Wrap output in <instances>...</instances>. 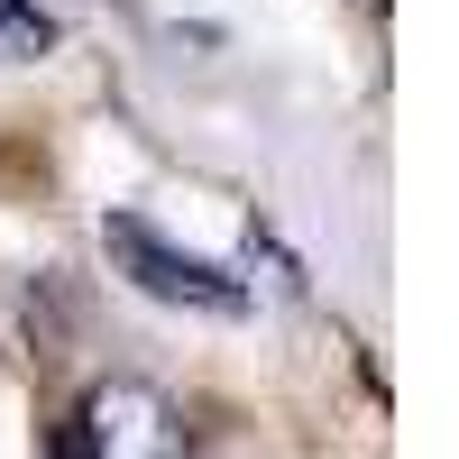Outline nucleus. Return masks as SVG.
I'll list each match as a JSON object with an SVG mask.
<instances>
[{
	"label": "nucleus",
	"mask_w": 459,
	"mask_h": 459,
	"mask_svg": "<svg viewBox=\"0 0 459 459\" xmlns=\"http://www.w3.org/2000/svg\"><path fill=\"white\" fill-rule=\"evenodd\" d=\"M65 459H184V413L138 377H110L74 404Z\"/></svg>",
	"instance_id": "1"
},
{
	"label": "nucleus",
	"mask_w": 459,
	"mask_h": 459,
	"mask_svg": "<svg viewBox=\"0 0 459 459\" xmlns=\"http://www.w3.org/2000/svg\"><path fill=\"white\" fill-rule=\"evenodd\" d=\"M101 248H110V266H120L138 294H157V303H184V313H239V303H248L239 276H221V266L194 257V248H166L138 212L101 221Z\"/></svg>",
	"instance_id": "2"
},
{
	"label": "nucleus",
	"mask_w": 459,
	"mask_h": 459,
	"mask_svg": "<svg viewBox=\"0 0 459 459\" xmlns=\"http://www.w3.org/2000/svg\"><path fill=\"white\" fill-rule=\"evenodd\" d=\"M47 19L28 10V0H0V65H28V56H47Z\"/></svg>",
	"instance_id": "3"
}]
</instances>
